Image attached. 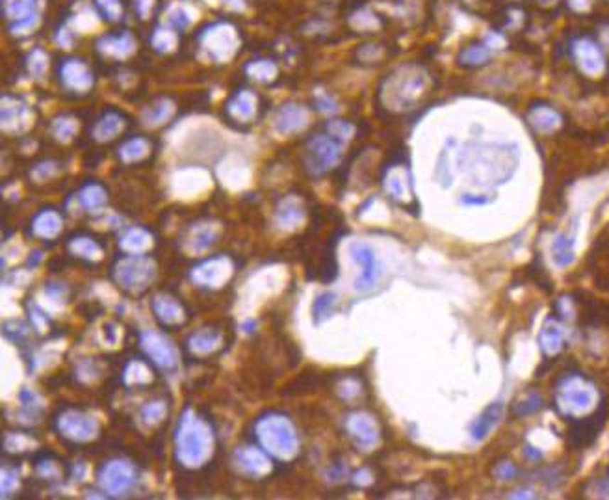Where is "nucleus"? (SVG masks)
Returning a JSON list of instances; mask_svg holds the SVG:
<instances>
[{
  "mask_svg": "<svg viewBox=\"0 0 609 500\" xmlns=\"http://www.w3.org/2000/svg\"><path fill=\"white\" fill-rule=\"evenodd\" d=\"M520 164V149L511 142L468 140L456 153V166L481 190H495L509 183Z\"/></svg>",
  "mask_w": 609,
  "mask_h": 500,
  "instance_id": "f257e3e1",
  "label": "nucleus"
},
{
  "mask_svg": "<svg viewBox=\"0 0 609 500\" xmlns=\"http://www.w3.org/2000/svg\"><path fill=\"white\" fill-rule=\"evenodd\" d=\"M214 452V432L208 422L186 409L175 433V454L180 465L197 469L205 465Z\"/></svg>",
  "mask_w": 609,
  "mask_h": 500,
  "instance_id": "f03ea898",
  "label": "nucleus"
},
{
  "mask_svg": "<svg viewBox=\"0 0 609 500\" xmlns=\"http://www.w3.org/2000/svg\"><path fill=\"white\" fill-rule=\"evenodd\" d=\"M596 393L595 383L581 372H568L561 376L554 389V404L557 413L565 419H581L595 411Z\"/></svg>",
  "mask_w": 609,
  "mask_h": 500,
  "instance_id": "7ed1b4c3",
  "label": "nucleus"
},
{
  "mask_svg": "<svg viewBox=\"0 0 609 500\" xmlns=\"http://www.w3.org/2000/svg\"><path fill=\"white\" fill-rule=\"evenodd\" d=\"M254 433L269 456L288 462L298 456L299 437L292 420L281 413H269L259 419Z\"/></svg>",
  "mask_w": 609,
  "mask_h": 500,
  "instance_id": "20e7f679",
  "label": "nucleus"
},
{
  "mask_svg": "<svg viewBox=\"0 0 609 500\" xmlns=\"http://www.w3.org/2000/svg\"><path fill=\"white\" fill-rule=\"evenodd\" d=\"M156 277L154 260L145 255H126L114 266V280L121 289L129 292H141Z\"/></svg>",
  "mask_w": 609,
  "mask_h": 500,
  "instance_id": "39448f33",
  "label": "nucleus"
},
{
  "mask_svg": "<svg viewBox=\"0 0 609 500\" xmlns=\"http://www.w3.org/2000/svg\"><path fill=\"white\" fill-rule=\"evenodd\" d=\"M342 154V142L333 138L331 134H316L312 136L307 144V153H305V166L311 171V175H323L329 169L335 168L336 162L340 160Z\"/></svg>",
  "mask_w": 609,
  "mask_h": 500,
  "instance_id": "423d86ee",
  "label": "nucleus"
},
{
  "mask_svg": "<svg viewBox=\"0 0 609 500\" xmlns=\"http://www.w3.org/2000/svg\"><path fill=\"white\" fill-rule=\"evenodd\" d=\"M426 77L422 71L413 68L399 69L390 80V102L398 108H409L424 93Z\"/></svg>",
  "mask_w": 609,
  "mask_h": 500,
  "instance_id": "0eeeda50",
  "label": "nucleus"
},
{
  "mask_svg": "<svg viewBox=\"0 0 609 500\" xmlns=\"http://www.w3.org/2000/svg\"><path fill=\"white\" fill-rule=\"evenodd\" d=\"M56 430L71 442H90L99 435V422L92 415L82 413L78 409H68L58 415Z\"/></svg>",
  "mask_w": 609,
  "mask_h": 500,
  "instance_id": "6e6552de",
  "label": "nucleus"
},
{
  "mask_svg": "<svg viewBox=\"0 0 609 500\" xmlns=\"http://www.w3.org/2000/svg\"><path fill=\"white\" fill-rule=\"evenodd\" d=\"M199 39H201V47L216 62L229 60L236 53V48H238V36H236V30L230 24H212L205 32H201Z\"/></svg>",
  "mask_w": 609,
  "mask_h": 500,
  "instance_id": "1a4fd4ad",
  "label": "nucleus"
},
{
  "mask_svg": "<svg viewBox=\"0 0 609 500\" xmlns=\"http://www.w3.org/2000/svg\"><path fill=\"white\" fill-rule=\"evenodd\" d=\"M136 484L134 465L126 459H112L99 471V486L108 495H125Z\"/></svg>",
  "mask_w": 609,
  "mask_h": 500,
  "instance_id": "9d476101",
  "label": "nucleus"
},
{
  "mask_svg": "<svg viewBox=\"0 0 609 500\" xmlns=\"http://www.w3.org/2000/svg\"><path fill=\"white\" fill-rule=\"evenodd\" d=\"M350 255L360 266V275L355 280V290L357 292H368L379 283L381 277V265L379 259L375 255V251L372 250V245L365 244V242H353L350 245Z\"/></svg>",
  "mask_w": 609,
  "mask_h": 500,
  "instance_id": "9b49d317",
  "label": "nucleus"
},
{
  "mask_svg": "<svg viewBox=\"0 0 609 500\" xmlns=\"http://www.w3.org/2000/svg\"><path fill=\"white\" fill-rule=\"evenodd\" d=\"M345 432L350 435L357 448L360 450H374L379 445L381 430L377 420L366 411H357L351 413L345 419Z\"/></svg>",
  "mask_w": 609,
  "mask_h": 500,
  "instance_id": "f8f14e48",
  "label": "nucleus"
},
{
  "mask_svg": "<svg viewBox=\"0 0 609 500\" xmlns=\"http://www.w3.org/2000/svg\"><path fill=\"white\" fill-rule=\"evenodd\" d=\"M139 346L145 351V356L153 361L154 365L162 371H171L178 363V351L173 346L171 341L156 331L139 333Z\"/></svg>",
  "mask_w": 609,
  "mask_h": 500,
  "instance_id": "ddd939ff",
  "label": "nucleus"
},
{
  "mask_svg": "<svg viewBox=\"0 0 609 500\" xmlns=\"http://www.w3.org/2000/svg\"><path fill=\"white\" fill-rule=\"evenodd\" d=\"M232 262L227 257H212L192 270V281L203 289H221L232 275Z\"/></svg>",
  "mask_w": 609,
  "mask_h": 500,
  "instance_id": "4468645a",
  "label": "nucleus"
},
{
  "mask_svg": "<svg viewBox=\"0 0 609 500\" xmlns=\"http://www.w3.org/2000/svg\"><path fill=\"white\" fill-rule=\"evenodd\" d=\"M4 17L10 23L11 34H26L38 21L36 0H2Z\"/></svg>",
  "mask_w": 609,
  "mask_h": 500,
  "instance_id": "2eb2a0df",
  "label": "nucleus"
},
{
  "mask_svg": "<svg viewBox=\"0 0 609 500\" xmlns=\"http://www.w3.org/2000/svg\"><path fill=\"white\" fill-rule=\"evenodd\" d=\"M58 75H60V82L63 84L65 90L75 93H86L87 90H92L93 86V75L90 71L86 63L82 60H63L58 65Z\"/></svg>",
  "mask_w": 609,
  "mask_h": 500,
  "instance_id": "dca6fc26",
  "label": "nucleus"
},
{
  "mask_svg": "<svg viewBox=\"0 0 609 500\" xmlns=\"http://www.w3.org/2000/svg\"><path fill=\"white\" fill-rule=\"evenodd\" d=\"M235 465L247 478H264L271 471L269 457L254 447L238 448L235 452Z\"/></svg>",
  "mask_w": 609,
  "mask_h": 500,
  "instance_id": "f3484780",
  "label": "nucleus"
},
{
  "mask_svg": "<svg viewBox=\"0 0 609 500\" xmlns=\"http://www.w3.org/2000/svg\"><path fill=\"white\" fill-rule=\"evenodd\" d=\"M574 58L578 68L589 75V77H598L605 69V58L602 48L591 41V39H580L574 43Z\"/></svg>",
  "mask_w": 609,
  "mask_h": 500,
  "instance_id": "a211bd4d",
  "label": "nucleus"
},
{
  "mask_svg": "<svg viewBox=\"0 0 609 500\" xmlns=\"http://www.w3.org/2000/svg\"><path fill=\"white\" fill-rule=\"evenodd\" d=\"M136 39L130 34L129 30H121V32H114V34L102 36L97 41V50L112 60H125L130 54L134 53Z\"/></svg>",
  "mask_w": 609,
  "mask_h": 500,
  "instance_id": "6ab92c4d",
  "label": "nucleus"
},
{
  "mask_svg": "<svg viewBox=\"0 0 609 500\" xmlns=\"http://www.w3.org/2000/svg\"><path fill=\"white\" fill-rule=\"evenodd\" d=\"M28 108L15 97H4L0 106V125L6 132H21L28 127Z\"/></svg>",
  "mask_w": 609,
  "mask_h": 500,
  "instance_id": "aec40b11",
  "label": "nucleus"
},
{
  "mask_svg": "<svg viewBox=\"0 0 609 500\" xmlns=\"http://www.w3.org/2000/svg\"><path fill=\"white\" fill-rule=\"evenodd\" d=\"M153 313L163 327L183 326L184 320H186L184 307L169 294H158L153 299Z\"/></svg>",
  "mask_w": 609,
  "mask_h": 500,
  "instance_id": "412c9836",
  "label": "nucleus"
},
{
  "mask_svg": "<svg viewBox=\"0 0 609 500\" xmlns=\"http://www.w3.org/2000/svg\"><path fill=\"white\" fill-rule=\"evenodd\" d=\"M504 413H505V404L504 402H500V400L498 402H492L489 408H485L483 413H481L470 426L472 441L481 442L489 437L490 432L498 428V424L502 422Z\"/></svg>",
  "mask_w": 609,
  "mask_h": 500,
  "instance_id": "4be33fe9",
  "label": "nucleus"
},
{
  "mask_svg": "<svg viewBox=\"0 0 609 500\" xmlns=\"http://www.w3.org/2000/svg\"><path fill=\"white\" fill-rule=\"evenodd\" d=\"M604 424V413L596 409L591 417H581V419L574 420V426L571 430V442L574 447L581 448L587 447L591 442L598 437V432L602 430Z\"/></svg>",
  "mask_w": 609,
  "mask_h": 500,
  "instance_id": "5701e85b",
  "label": "nucleus"
},
{
  "mask_svg": "<svg viewBox=\"0 0 609 500\" xmlns=\"http://www.w3.org/2000/svg\"><path fill=\"white\" fill-rule=\"evenodd\" d=\"M308 112L301 105H284L275 116V130L279 134H293L307 127Z\"/></svg>",
  "mask_w": 609,
  "mask_h": 500,
  "instance_id": "b1692460",
  "label": "nucleus"
},
{
  "mask_svg": "<svg viewBox=\"0 0 609 500\" xmlns=\"http://www.w3.org/2000/svg\"><path fill=\"white\" fill-rule=\"evenodd\" d=\"M225 110L235 121L247 123V121L253 119L257 110H259V97L251 90H240V92H236L235 95L230 97Z\"/></svg>",
  "mask_w": 609,
  "mask_h": 500,
  "instance_id": "393cba45",
  "label": "nucleus"
},
{
  "mask_svg": "<svg viewBox=\"0 0 609 500\" xmlns=\"http://www.w3.org/2000/svg\"><path fill=\"white\" fill-rule=\"evenodd\" d=\"M539 346L542 353L548 357L557 356L565 348V329L556 318H548L541 333H539Z\"/></svg>",
  "mask_w": 609,
  "mask_h": 500,
  "instance_id": "a878e982",
  "label": "nucleus"
},
{
  "mask_svg": "<svg viewBox=\"0 0 609 500\" xmlns=\"http://www.w3.org/2000/svg\"><path fill=\"white\" fill-rule=\"evenodd\" d=\"M126 125V117L119 112H106L104 116H101L97 119V123L93 125V138L97 142H110L114 140L115 136L121 134L123 129Z\"/></svg>",
  "mask_w": 609,
  "mask_h": 500,
  "instance_id": "bb28decb",
  "label": "nucleus"
},
{
  "mask_svg": "<svg viewBox=\"0 0 609 500\" xmlns=\"http://www.w3.org/2000/svg\"><path fill=\"white\" fill-rule=\"evenodd\" d=\"M153 245V235L141 227H130L119 238V248L129 255H144Z\"/></svg>",
  "mask_w": 609,
  "mask_h": 500,
  "instance_id": "cd10ccee",
  "label": "nucleus"
},
{
  "mask_svg": "<svg viewBox=\"0 0 609 500\" xmlns=\"http://www.w3.org/2000/svg\"><path fill=\"white\" fill-rule=\"evenodd\" d=\"M62 216L53 208L41 211L32 221V233L43 240H53L62 231Z\"/></svg>",
  "mask_w": 609,
  "mask_h": 500,
  "instance_id": "c85d7f7f",
  "label": "nucleus"
},
{
  "mask_svg": "<svg viewBox=\"0 0 609 500\" xmlns=\"http://www.w3.org/2000/svg\"><path fill=\"white\" fill-rule=\"evenodd\" d=\"M529 125L537 132H544V134H550L557 127L561 125V116L559 112L550 108V106H535L532 108L528 114Z\"/></svg>",
  "mask_w": 609,
  "mask_h": 500,
  "instance_id": "c756f323",
  "label": "nucleus"
},
{
  "mask_svg": "<svg viewBox=\"0 0 609 500\" xmlns=\"http://www.w3.org/2000/svg\"><path fill=\"white\" fill-rule=\"evenodd\" d=\"M574 236L566 235V233H557L554 236L550 251H552L554 265L559 268H566L574 262Z\"/></svg>",
  "mask_w": 609,
  "mask_h": 500,
  "instance_id": "7c9ffc66",
  "label": "nucleus"
},
{
  "mask_svg": "<svg viewBox=\"0 0 609 500\" xmlns=\"http://www.w3.org/2000/svg\"><path fill=\"white\" fill-rule=\"evenodd\" d=\"M303 218H305V211L296 198L284 199L275 212V221L281 229H292V227L299 225Z\"/></svg>",
  "mask_w": 609,
  "mask_h": 500,
  "instance_id": "2f4dec72",
  "label": "nucleus"
},
{
  "mask_svg": "<svg viewBox=\"0 0 609 500\" xmlns=\"http://www.w3.org/2000/svg\"><path fill=\"white\" fill-rule=\"evenodd\" d=\"M220 346L221 335L216 331H208V329H201V331L193 333L190 341H188V348L195 356H210Z\"/></svg>",
  "mask_w": 609,
  "mask_h": 500,
  "instance_id": "473e14b6",
  "label": "nucleus"
},
{
  "mask_svg": "<svg viewBox=\"0 0 609 500\" xmlns=\"http://www.w3.org/2000/svg\"><path fill=\"white\" fill-rule=\"evenodd\" d=\"M69 251L78 259L90 260V262H95V260L102 257L101 244L92 236H75V238H71L69 240Z\"/></svg>",
  "mask_w": 609,
  "mask_h": 500,
  "instance_id": "72a5a7b5",
  "label": "nucleus"
},
{
  "mask_svg": "<svg viewBox=\"0 0 609 500\" xmlns=\"http://www.w3.org/2000/svg\"><path fill=\"white\" fill-rule=\"evenodd\" d=\"M80 205L90 214H99L106 205V190L97 183H90L80 190Z\"/></svg>",
  "mask_w": 609,
  "mask_h": 500,
  "instance_id": "f704fd0d",
  "label": "nucleus"
},
{
  "mask_svg": "<svg viewBox=\"0 0 609 500\" xmlns=\"http://www.w3.org/2000/svg\"><path fill=\"white\" fill-rule=\"evenodd\" d=\"M149 142L145 140V138L136 136V138H130V140H126L125 144L121 145L119 149H117V154H119V159L125 164H134L139 162V160H144L145 156L149 154Z\"/></svg>",
  "mask_w": 609,
  "mask_h": 500,
  "instance_id": "c9c22d12",
  "label": "nucleus"
},
{
  "mask_svg": "<svg viewBox=\"0 0 609 500\" xmlns=\"http://www.w3.org/2000/svg\"><path fill=\"white\" fill-rule=\"evenodd\" d=\"M411 188V177H409L403 169L392 168L384 177V190L390 193V198L401 201L409 193Z\"/></svg>",
  "mask_w": 609,
  "mask_h": 500,
  "instance_id": "e433bc0d",
  "label": "nucleus"
},
{
  "mask_svg": "<svg viewBox=\"0 0 609 500\" xmlns=\"http://www.w3.org/2000/svg\"><path fill=\"white\" fill-rule=\"evenodd\" d=\"M336 305H338V296L335 292H322L320 296H316V299L312 303V320H314V324H322L323 320L331 318Z\"/></svg>",
  "mask_w": 609,
  "mask_h": 500,
  "instance_id": "4c0bfd02",
  "label": "nucleus"
},
{
  "mask_svg": "<svg viewBox=\"0 0 609 500\" xmlns=\"http://www.w3.org/2000/svg\"><path fill=\"white\" fill-rule=\"evenodd\" d=\"M216 229L208 225V223H205V225H197L195 229H193L192 236L188 238V245H190V250L193 251H205L216 242Z\"/></svg>",
  "mask_w": 609,
  "mask_h": 500,
  "instance_id": "58836bf2",
  "label": "nucleus"
},
{
  "mask_svg": "<svg viewBox=\"0 0 609 500\" xmlns=\"http://www.w3.org/2000/svg\"><path fill=\"white\" fill-rule=\"evenodd\" d=\"M177 30L169 28V26H158V28L154 30V34L151 36V45L158 53H169V50L177 47Z\"/></svg>",
  "mask_w": 609,
  "mask_h": 500,
  "instance_id": "ea45409f",
  "label": "nucleus"
},
{
  "mask_svg": "<svg viewBox=\"0 0 609 500\" xmlns=\"http://www.w3.org/2000/svg\"><path fill=\"white\" fill-rule=\"evenodd\" d=\"M247 75L259 82H269L277 75V68L269 60H254L247 65Z\"/></svg>",
  "mask_w": 609,
  "mask_h": 500,
  "instance_id": "a19ab883",
  "label": "nucleus"
},
{
  "mask_svg": "<svg viewBox=\"0 0 609 500\" xmlns=\"http://www.w3.org/2000/svg\"><path fill=\"white\" fill-rule=\"evenodd\" d=\"M173 105L169 101H160L154 106H151L149 110L145 112V123L147 125H160L163 121H168L173 116Z\"/></svg>",
  "mask_w": 609,
  "mask_h": 500,
  "instance_id": "79ce46f5",
  "label": "nucleus"
},
{
  "mask_svg": "<svg viewBox=\"0 0 609 500\" xmlns=\"http://www.w3.org/2000/svg\"><path fill=\"white\" fill-rule=\"evenodd\" d=\"M336 393H338V396H340L344 402H353V400L359 398L360 393H362V385H360V381L357 380V378L347 376V378H342V380L338 381Z\"/></svg>",
  "mask_w": 609,
  "mask_h": 500,
  "instance_id": "37998d69",
  "label": "nucleus"
},
{
  "mask_svg": "<svg viewBox=\"0 0 609 500\" xmlns=\"http://www.w3.org/2000/svg\"><path fill=\"white\" fill-rule=\"evenodd\" d=\"M166 413H168L166 404H163V402H160V400H156V402H149V404H145L144 408H141V413H139V417H141L144 424H147V426H154V424H158L160 420L166 417Z\"/></svg>",
  "mask_w": 609,
  "mask_h": 500,
  "instance_id": "c03bdc74",
  "label": "nucleus"
},
{
  "mask_svg": "<svg viewBox=\"0 0 609 500\" xmlns=\"http://www.w3.org/2000/svg\"><path fill=\"white\" fill-rule=\"evenodd\" d=\"M490 58V50L483 45H474V47H468L465 53L460 54V63L465 65H483V63L489 62Z\"/></svg>",
  "mask_w": 609,
  "mask_h": 500,
  "instance_id": "a18cd8bd",
  "label": "nucleus"
},
{
  "mask_svg": "<svg viewBox=\"0 0 609 500\" xmlns=\"http://www.w3.org/2000/svg\"><path fill=\"white\" fill-rule=\"evenodd\" d=\"M97 8L101 11L102 19L115 23L123 15V2L121 0H95Z\"/></svg>",
  "mask_w": 609,
  "mask_h": 500,
  "instance_id": "49530a36",
  "label": "nucleus"
},
{
  "mask_svg": "<svg viewBox=\"0 0 609 500\" xmlns=\"http://www.w3.org/2000/svg\"><path fill=\"white\" fill-rule=\"evenodd\" d=\"M327 134H331L333 138H336V140H340L342 144H345V142L350 140L351 136H353V132H355V127L351 125V123H347V121H329L325 125Z\"/></svg>",
  "mask_w": 609,
  "mask_h": 500,
  "instance_id": "de8ad7c7",
  "label": "nucleus"
},
{
  "mask_svg": "<svg viewBox=\"0 0 609 500\" xmlns=\"http://www.w3.org/2000/svg\"><path fill=\"white\" fill-rule=\"evenodd\" d=\"M75 132H77V123H75V119H71V117H58L53 123V134L56 136L58 140H71Z\"/></svg>",
  "mask_w": 609,
  "mask_h": 500,
  "instance_id": "09e8293b",
  "label": "nucleus"
},
{
  "mask_svg": "<svg viewBox=\"0 0 609 500\" xmlns=\"http://www.w3.org/2000/svg\"><path fill=\"white\" fill-rule=\"evenodd\" d=\"M541 405H542L541 395H537V393H529L526 398L514 404V413H517L518 417H526V415H532L535 413V411H539Z\"/></svg>",
  "mask_w": 609,
  "mask_h": 500,
  "instance_id": "8fccbe9b",
  "label": "nucleus"
},
{
  "mask_svg": "<svg viewBox=\"0 0 609 500\" xmlns=\"http://www.w3.org/2000/svg\"><path fill=\"white\" fill-rule=\"evenodd\" d=\"M17 487H19V474L15 472V469L2 467V472H0V491H2V496H8L11 491H15Z\"/></svg>",
  "mask_w": 609,
  "mask_h": 500,
  "instance_id": "3c124183",
  "label": "nucleus"
},
{
  "mask_svg": "<svg viewBox=\"0 0 609 500\" xmlns=\"http://www.w3.org/2000/svg\"><path fill=\"white\" fill-rule=\"evenodd\" d=\"M47 68V54L43 50L36 48L34 53L28 56V71L34 75V77H41Z\"/></svg>",
  "mask_w": 609,
  "mask_h": 500,
  "instance_id": "603ef678",
  "label": "nucleus"
},
{
  "mask_svg": "<svg viewBox=\"0 0 609 500\" xmlns=\"http://www.w3.org/2000/svg\"><path fill=\"white\" fill-rule=\"evenodd\" d=\"M517 467H514L513 462H509V459H504V462H498L495 467V477L496 480L500 482H509L513 480L514 477H517Z\"/></svg>",
  "mask_w": 609,
  "mask_h": 500,
  "instance_id": "864d4df0",
  "label": "nucleus"
},
{
  "mask_svg": "<svg viewBox=\"0 0 609 500\" xmlns=\"http://www.w3.org/2000/svg\"><path fill=\"white\" fill-rule=\"evenodd\" d=\"M147 366L144 365V363H132V365L129 366L125 371V378L126 381H129L130 385H141V383H147V381L151 380V378H147V376H139V372H144Z\"/></svg>",
  "mask_w": 609,
  "mask_h": 500,
  "instance_id": "5fc2aeb1",
  "label": "nucleus"
},
{
  "mask_svg": "<svg viewBox=\"0 0 609 500\" xmlns=\"http://www.w3.org/2000/svg\"><path fill=\"white\" fill-rule=\"evenodd\" d=\"M156 4H158V0H132V8L141 21L149 19Z\"/></svg>",
  "mask_w": 609,
  "mask_h": 500,
  "instance_id": "6e6d98bb",
  "label": "nucleus"
},
{
  "mask_svg": "<svg viewBox=\"0 0 609 500\" xmlns=\"http://www.w3.org/2000/svg\"><path fill=\"white\" fill-rule=\"evenodd\" d=\"M38 472L43 478H56L60 474V467L56 465V462L43 459V462L38 463Z\"/></svg>",
  "mask_w": 609,
  "mask_h": 500,
  "instance_id": "4d7b16f0",
  "label": "nucleus"
},
{
  "mask_svg": "<svg viewBox=\"0 0 609 500\" xmlns=\"http://www.w3.org/2000/svg\"><path fill=\"white\" fill-rule=\"evenodd\" d=\"M351 480H353V484H355L357 487H368L370 484L374 482V474L370 472V469H359Z\"/></svg>",
  "mask_w": 609,
  "mask_h": 500,
  "instance_id": "13d9d810",
  "label": "nucleus"
},
{
  "mask_svg": "<svg viewBox=\"0 0 609 500\" xmlns=\"http://www.w3.org/2000/svg\"><path fill=\"white\" fill-rule=\"evenodd\" d=\"M30 314H32V324H34L36 327H38V331H45L48 326V318L45 317V313L41 311L39 307H34L32 311H30Z\"/></svg>",
  "mask_w": 609,
  "mask_h": 500,
  "instance_id": "bf43d9fd",
  "label": "nucleus"
},
{
  "mask_svg": "<svg viewBox=\"0 0 609 500\" xmlns=\"http://www.w3.org/2000/svg\"><path fill=\"white\" fill-rule=\"evenodd\" d=\"M492 201V198H485V196H465L460 199V203L465 205H474V207H483V205H489Z\"/></svg>",
  "mask_w": 609,
  "mask_h": 500,
  "instance_id": "052dcab7",
  "label": "nucleus"
},
{
  "mask_svg": "<svg viewBox=\"0 0 609 500\" xmlns=\"http://www.w3.org/2000/svg\"><path fill=\"white\" fill-rule=\"evenodd\" d=\"M345 474H347V472H345L344 467H342V465H333V467H329V471H327V480L340 482V480H344Z\"/></svg>",
  "mask_w": 609,
  "mask_h": 500,
  "instance_id": "680f3d73",
  "label": "nucleus"
},
{
  "mask_svg": "<svg viewBox=\"0 0 609 500\" xmlns=\"http://www.w3.org/2000/svg\"><path fill=\"white\" fill-rule=\"evenodd\" d=\"M318 106H320V110L322 112H336L338 110L335 102L331 101V97H323V99H320V101H318Z\"/></svg>",
  "mask_w": 609,
  "mask_h": 500,
  "instance_id": "e2e57ef3",
  "label": "nucleus"
},
{
  "mask_svg": "<svg viewBox=\"0 0 609 500\" xmlns=\"http://www.w3.org/2000/svg\"><path fill=\"white\" fill-rule=\"evenodd\" d=\"M509 499H535L532 489H517L513 493H509Z\"/></svg>",
  "mask_w": 609,
  "mask_h": 500,
  "instance_id": "0e129e2a",
  "label": "nucleus"
},
{
  "mask_svg": "<svg viewBox=\"0 0 609 500\" xmlns=\"http://www.w3.org/2000/svg\"><path fill=\"white\" fill-rule=\"evenodd\" d=\"M526 456L532 457V459H539V457H541L542 454L539 452V450H535V448H533V447H528V448H526Z\"/></svg>",
  "mask_w": 609,
  "mask_h": 500,
  "instance_id": "69168bd1",
  "label": "nucleus"
},
{
  "mask_svg": "<svg viewBox=\"0 0 609 500\" xmlns=\"http://www.w3.org/2000/svg\"><path fill=\"white\" fill-rule=\"evenodd\" d=\"M608 486H609V477H608Z\"/></svg>",
  "mask_w": 609,
  "mask_h": 500,
  "instance_id": "338daca9",
  "label": "nucleus"
}]
</instances>
